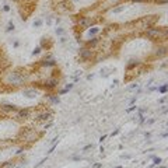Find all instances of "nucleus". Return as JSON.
Wrapping results in <instances>:
<instances>
[{"mask_svg":"<svg viewBox=\"0 0 168 168\" xmlns=\"http://www.w3.org/2000/svg\"><path fill=\"white\" fill-rule=\"evenodd\" d=\"M146 36L147 38H150L153 41H157V39H165L167 38V30L164 28H147V31H146Z\"/></svg>","mask_w":168,"mask_h":168,"instance_id":"nucleus-1","label":"nucleus"},{"mask_svg":"<svg viewBox=\"0 0 168 168\" xmlns=\"http://www.w3.org/2000/svg\"><path fill=\"white\" fill-rule=\"evenodd\" d=\"M24 80H25V76H24V74H21L18 70L11 72L9 76H7V81H9L10 84H13V86H20Z\"/></svg>","mask_w":168,"mask_h":168,"instance_id":"nucleus-2","label":"nucleus"},{"mask_svg":"<svg viewBox=\"0 0 168 168\" xmlns=\"http://www.w3.org/2000/svg\"><path fill=\"white\" fill-rule=\"evenodd\" d=\"M93 23H94V21L91 20V17H80L77 21V25L80 28H88V27H91Z\"/></svg>","mask_w":168,"mask_h":168,"instance_id":"nucleus-3","label":"nucleus"},{"mask_svg":"<svg viewBox=\"0 0 168 168\" xmlns=\"http://www.w3.org/2000/svg\"><path fill=\"white\" fill-rule=\"evenodd\" d=\"M93 56H94V52L91 49H87V48L80 49V58H81L83 60H90Z\"/></svg>","mask_w":168,"mask_h":168,"instance_id":"nucleus-4","label":"nucleus"},{"mask_svg":"<svg viewBox=\"0 0 168 168\" xmlns=\"http://www.w3.org/2000/svg\"><path fill=\"white\" fill-rule=\"evenodd\" d=\"M59 84V81H58V78L56 77H50V78H48L45 81V84H44V87H45L46 90H53L55 87Z\"/></svg>","mask_w":168,"mask_h":168,"instance_id":"nucleus-5","label":"nucleus"},{"mask_svg":"<svg viewBox=\"0 0 168 168\" xmlns=\"http://www.w3.org/2000/svg\"><path fill=\"white\" fill-rule=\"evenodd\" d=\"M41 66H44V67H53V66H56V60L52 56H48L44 60H41Z\"/></svg>","mask_w":168,"mask_h":168,"instance_id":"nucleus-6","label":"nucleus"},{"mask_svg":"<svg viewBox=\"0 0 168 168\" xmlns=\"http://www.w3.org/2000/svg\"><path fill=\"white\" fill-rule=\"evenodd\" d=\"M157 20H158V16H149V17H144L143 20H141V21H143V23L147 25V28H150L151 25H153V24L157 21Z\"/></svg>","mask_w":168,"mask_h":168,"instance_id":"nucleus-7","label":"nucleus"},{"mask_svg":"<svg viewBox=\"0 0 168 168\" xmlns=\"http://www.w3.org/2000/svg\"><path fill=\"white\" fill-rule=\"evenodd\" d=\"M28 116H30V109H20V111H17L18 119H27Z\"/></svg>","mask_w":168,"mask_h":168,"instance_id":"nucleus-8","label":"nucleus"},{"mask_svg":"<svg viewBox=\"0 0 168 168\" xmlns=\"http://www.w3.org/2000/svg\"><path fill=\"white\" fill-rule=\"evenodd\" d=\"M50 118H52V112H50V111H44L42 114L38 115V119H39V121H49Z\"/></svg>","mask_w":168,"mask_h":168,"instance_id":"nucleus-9","label":"nucleus"},{"mask_svg":"<svg viewBox=\"0 0 168 168\" xmlns=\"http://www.w3.org/2000/svg\"><path fill=\"white\" fill-rule=\"evenodd\" d=\"M36 90L35 88H30V90H24V95L27 97V98H35L36 97Z\"/></svg>","mask_w":168,"mask_h":168,"instance_id":"nucleus-10","label":"nucleus"},{"mask_svg":"<svg viewBox=\"0 0 168 168\" xmlns=\"http://www.w3.org/2000/svg\"><path fill=\"white\" fill-rule=\"evenodd\" d=\"M98 32H100V28H98V27H93V28H90V30H88V35H90V36H95Z\"/></svg>","mask_w":168,"mask_h":168,"instance_id":"nucleus-11","label":"nucleus"},{"mask_svg":"<svg viewBox=\"0 0 168 168\" xmlns=\"http://www.w3.org/2000/svg\"><path fill=\"white\" fill-rule=\"evenodd\" d=\"M98 42H100V38H95V36H94L93 39H90V41L87 42V46H95Z\"/></svg>","mask_w":168,"mask_h":168,"instance_id":"nucleus-12","label":"nucleus"},{"mask_svg":"<svg viewBox=\"0 0 168 168\" xmlns=\"http://www.w3.org/2000/svg\"><path fill=\"white\" fill-rule=\"evenodd\" d=\"M153 161H154V163L151 164V165H149V168H153L154 165H160V164L163 163V160L160 158V157H154V158H153Z\"/></svg>","mask_w":168,"mask_h":168,"instance_id":"nucleus-13","label":"nucleus"},{"mask_svg":"<svg viewBox=\"0 0 168 168\" xmlns=\"http://www.w3.org/2000/svg\"><path fill=\"white\" fill-rule=\"evenodd\" d=\"M49 100L52 104H59L60 102V98L58 95H49Z\"/></svg>","mask_w":168,"mask_h":168,"instance_id":"nucleus-14","label":"nucleus"},{"mask_svg":"<svg viewBox=\"0 0 168 168\" xmlns=\"http://www.w3.org/2000/svg\"><path fill=\"white\" fill-rule=\"evenodd\" d=\"M123 10H125V6H121V7H116V9L112 10V13H114V14H118V13H122Z\"/></svg>","mask_w":168,"mask_h":168,"instance_id":"nucleus-15","label":"nucleus"},{"mask_svg":"<svg viewBox=\"0 0 168 168\" xmlns=\"http://www.w3.org/2000/svg\"><path fill=\"white\" fill-rule=\"evenodd\" d=\"M158 93H161V94H165V93H167V84H164V86L158 87Z\"/></svg>","mask_w":168,"mask_h":168,"instance_id":"nucleus-16","label":"nucleus"},{"mask_svg":"<svg viewBox=\"0 0 168 168\" xmlns=\"http://www.w3.org/2000/svg\"><path fill=\"white\" fill-rule=\"evenodd\" d=\"M41 49H42L41 46H36L35 49L32 50V56H35V55H39V53H41Z\"/></svg>","mask_w":168,"mask_h":168,"instance_id":"nucleus-17","label":"nucleus"},{"mask_svg":"<svg viewBox=\"0 0 168 168\" xmlns=\"http://www.w3.org/2000/svg\"><path fill=\"white\" fill-rule=\"evenodd\" d=\"M13 30H14V23H13V21H10V23H9V27L6 28V31H7V32H11Z\"/></svg>","mask_w":168,"mask_h":168,"instance_id":"nucleus-18","label":"nucleus"},{"mask_svg":"<svg viewBox=\"0 0 168 168\" xmlns=\"http://www.w3.org/2000/svg\"><path fill=\"white\" fill-rule=\"evenodd\" d=\"M42 25V20H35V21H34V27L35 28H39Z\"/></svg>","mask_w":168,"mask_h":168,"instance_id":"nucleus-19","label":"nucleus"},{"mask_svg":"<svg viewBox=\"0 0 168 168\" xmlns=\"http://www.w3.org/2000/svg\"><path fill=\"white\" fill-rule=\"evenodd\" d=\"M93 168H102V163H95L93 165Z\"/></svg>","mask_w":168,"mask_h":168,"instance_id":"nucleus-20","label":"nucleus"},{"mask_svg":"<svg viewBox=\"0 0 168 168\" xmlns=\"http://www.w3.org/2000/svg\"><path fill=\"white\" fill-rule=\"evenodd\" d=\"M63 30H62V28H56V34H58V35H62V34H63Z\"/></svg>","mask_w":168,"mask_h":168,"instance_id":"nucleus-21","label":"nucleus"},{"mask_svg":"<svg viewBox=\"0 0 168 168\" xmlns=\"http://www.w3.org/2000/svg\"><path fill=\"white\" fill-rule=\"evenodd\" d=\"M155 1H157L158 4H167V1H168V0H155Z\"/></svg>","mask_w":168,"mask_h":168,"instance_id":"nucleus-22","label":"nucleus"},{"mask_svg":"<svg viewBox=\"0 0 168 168\" xmlns=\"http://www.w3.org/2000/svg\"><path fill=\"white\" fill-rule=\"evenodd\" d=\"M72 88H73V84H67V86L64 87V90H66V91H69V90H72Z\"/></svg>","mask_w":168,"mask_h":168,"instance_id":"nucleus-23","label":"nucleus"},{"mask_svg":"<svg viewBox=\"0 0 168 168\" xmlns=\"http://www.w3.org/2000/svg\"><path fill=\"white\" fill-rule=\"evenodd\" d=\"M45 161H46V158H44V160H41V163H38V164H36V165H35V167H36V168H38V167H39V165H42V164L45 163Z\"/></svg>","mask_w":168,"mask_h":168,"instance_id":"nucleus-24","label":"nucleus"},{"mask_svg":"<svg viewBox=\"0 0 168 168\" xmlns=\"http://www.w3.org/2000/svg\"><path fill=\"white\" fill-rule=\"evenodd\" d=\"M88 149H93V144H87L86 147H84V149H83V150L86 151V150H88Z\"/></svg>","mask_w":168,"mask_h":168,"instance_id":"nucleus-25","label":"nucleus"},{"mask_svg":"<svg viewBox=\"0 0 168 168\" xmlns=\"http://www.w3.org/2000/svg\"><path fill=\"white\" fill-rule=\"evenodd\" d=\"M119 133V129H116V130H115V132H112L111 133V136H116V135H118Z\"/></svg>","mask_w":168,"mask_h":168,"instance_id":"nucleus-26","label":"nucleus"},{"mask_svg":"<svg viewBox=\"0 0 168 168\" xmlns=\"http://www.w3.org/2000/svg\"><path fill=\"white\" fill-rule=\"evenodd\" d=\"M24 1H25V3H28V4H32L35 0H24Z\"/></svg>","mask_w":168,"mask_h":168,"instance_id":"nucleus-27","label":"nucleus"},{"mask_svg":"<svg viewBox=\"0 0 168 168\" xmlns=\"http://www.w3.org/2000/svg\"><path fill=\"white\" fill-rule=\"evenodd\" d=\"M135 102H136V97H135V98H132V100H130V105H133V104H135Z\"/></svg>","mask_w":168,"mask_h":168,"instance_id":"nucleus-28","label":"nucleus"},{"mask_svg":"<svg viewBox=\"0 0 168 168\" xmlns=\"http://www.w3.org/2000/svg\"><path fill=\"white\" fill-rule=\"evenodd\" d=\"M105 139H107V136H105V135H104V136H102V137H101V139H100V141H101V143H102V141H104Z\"/></svg>","mask_w":168,"mask_h":168,"instance_id":"nucleus-29","label":"nucleus"},{"mask_svg":"<svg viewBox=\"0 0 168 168\" xmlns=\"http://www.w3.org/2000/svg\"><path fill=\"white\" fill-rule=\"evenodd\" d=\"M132 1H146V0H132Z\"/></svg>","mask_w":168,"mask_h":168,"instance_id":"nucleus-30","label":"nucleus"},{"mask_svg":"<svg viewBox=\"0 0 168 168\" xmlns=\"http://www.w3.org/2000/svg\"><path fill=\"white\" fill-rule=\"evenodd\" d=\"M116 168H123V167H122V165H118V167H116Z\"/></svg>","mask_w":168,"mask_h":168,"instance_id":"nucleus-31","label":"nucleus"},{"mask_svg":"<svg viewBox=\"0 0 168 168\" xmlns=\"http://www.w3.org/2000/svg\"><path fill=\"white\" fill-rule=\"evenodd\" d=\"M160 168H165V165H163V167H160Z\"/></svg>","mask_w":168,"mask_h":168,"instance_id":"nucleus-32","label":"nucleus"},{"mask_svg":"<svg viewBox=\"0 0 168 168\" xmlns=\"http://www.w3.org/2000/svg\"><path fill=\"white\" fill-rule=\"evenodd\" d=\"M73 1H77V0H73Z\"/></svg>","mask_w":168,"mask_h":168,"instance_id":"nucleus-33","label":"nucleus"}]
</instances>
